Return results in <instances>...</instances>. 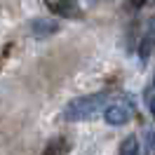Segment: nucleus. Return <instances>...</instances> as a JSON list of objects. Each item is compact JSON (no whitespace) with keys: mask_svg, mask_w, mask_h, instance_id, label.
Instances as JSON below:
<instances>
[{"mask_svg":"<svg viewBox=\"0 0 155 155\" xmlns=\"http://www.w3.org/2000/svg\"><path fill=\"white\" fill-rule=\"evenodd\" d=\"M134 115V106L127 101V99H117V101H110L106 104L104 108V120L106 125L110 127H120V125H127Z\"/></svg>","mask_w":155,"mask_h":155,"instance_id":"obj_2","label":"nucleus"},{"mask_svg":"<svg viewBox=\"0 0 155 155\" xmlns=\"http://www.w3.org/2000/svg\"><path fill=\"white\" fill-rule=\"evenodd\" d=\"M148 0H129V7H134V10H141Z\"/></svg>","mask_w":155,"mask_h":155,"instance_id":"obj_10","label":"nucleus"},{"mask_svg":"<svg viewBox=\"0 0 155 155\" xmlns=\"http://www.w3.org/2000/svg\"><path fill=\"white\" fill-rule=\"evenodd\" d=\"M146 106L150 110V115L155 117V75H153V82H150L148 92H146Z\"/></svg>","mask_w":155,"mask_h":155,"instance_id":"obj_9","label":"nucleus"},{"mask_svg":"<svg viewBox=\"0 0 155 155\" xmlns=\"http://www.w3.org/2000/svg\"><path fill=\"white\" fill-rule=\"evenodd\" d=\"M141 153V148H139V139L136 136H125L122 139V143H120V150H117V155H139Z\"/></svg>","mask_w":155,"mask_h":155,"instance_id":"obj_7","label":"nucleus"},{"mask_svg":"<svg viewBox=\"0 0 155 155\" xmlns=\"http://www.w3.org/2000/svg\"><path fill=\"white\" fill-rule=\"evenodd\" d=\"M68 150H71V141L66 136H54L40 155H68Z\"/></svg>","mask_w":155,"mask_h":155,"instance_id":"obj_6","label":"nucleus"},{"mask_svg":"<svg viewBox=\"0 0 155 155\" xmlns=\"http://www.w3.org/2000/svg\"><path fill=\"white\" fill-rule=\"evenodd\" d=\"M57 31H59V26H57L54 19L38 17V19L31 21V33H33V38H38V40H47L49 35H54Z\"/></svg>","mask_w":155,"mask_h":155,"instance_id":"obj_5","label":"nucleus"},{"mask_svg":"<svg viewBox=\"0 0 155 155\" xmlns=\"http://www.w3.org/2000/svg\"><path fill=\"white\" fill-rule=\"evenodd\" d=\"M45 7L61 19H80L82 17V7L78 0H45Z\"/></svg>","mask_w":155,"mask_h":155,"instance_id":"obj_3","label":"nucleus"},{"mask_svg":"<svg viewBox=\"0 0 155 155\" xmlns=\"http://www.w3.org/2000/svg\"><path fill=\"white\" fill-rule=\"evenodd\" d=\"M143 150L146 155H155V127H146L143 132Z\"/></svg>","mask_w":155,"mask_h":155,"instance_id":"obj_8","label":"nucleus"},{"mask_svg":"<svg viewBox=\"0 0 155 155\" xmlns=\"http://www.w3.org/2000/svg\"><path fill=\"white\" fill-rule=\"evenodd\" d=\"M153 52H155V17H150V21L146 24L143 35L139 40V57H141V61L146 64Z\"/></svg>","mask_w":155,"mask_h":155,"instance_id":"obj_4","label":"nucleus"},{"mask_svg":"<svg viewBox=\"0 0 155 155\" xmlns=\"http://www.w3.org/2000/svg\"><path fill=\"white\" fill-rule=\"evenodd\" d=\"M106 104H108V94H106V92L82 94V97L71 99L66 106H64L61 117H64L66 122H85V120H92L94 115L104 113Z\"/></svg>","mask_w":155,"mask_h":155,"instance_id":"obj_1","label":"nucleus"}]
</instances>
